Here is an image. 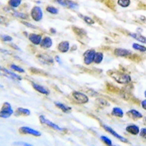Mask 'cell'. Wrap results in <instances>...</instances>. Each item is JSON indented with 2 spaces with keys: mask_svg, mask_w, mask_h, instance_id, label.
Listing matches in <instances>:
<instances>
[{
  "mask_svg": "<svg viewBox=\"0 0 146 146\" xmlns=\"http://www.w3.org/2000/svg\"><path fill=\"white\" fill-rule=\"evenodd\" d=\"M111 78H113L117 83L121 84H127L130 83L131 78L129 75L118 71H110L108 72Z\"/></svg>",
  "mask_w": 146,
  "mask_h": 146,
  "instance_id": "6da1fadb",
  "label": "cell"
},
{
  "mask_svg": "<svg viewBox=\"0 0 146 146\" xmlns=\"http://www.w3.org/2000/svg\"><path fill=\"white\" fill-rule=\"evenodd\" d=\"M13 110L12 108L11 105L9 102H5L3 104L1 112H0V116L2 118H7L13 114Z\"/></svg>",
  "mask_w": 146,
  "mask_h": 146,
  "instance_id": "7a4b0ae2",
  "label": "cell"
},
{
  "mask_svg": "<svg viewBox=\"0 0 146 146\" xmlns=\"http://www.w3.org/2000/svg\"><path fill=\"white\" fill-rule=\"evenodd\" d=\"M96 52L94 49H89L85 51L83 54V58H84V63L86 65L91 64L92 62H94V57Z\"/></svg>",
  "mask_w": 146,
  "mask_h": 146,
  "instance_id": "3957f363",
  "label": "cell"
},
{
  "mask_svg": "<svg viewBox=\"0 0 146 146\" xmlns=\"http://www.w3.org/2000/svg\"><path fill=\"white\" fill-rule=\"evenodd\" d=\"M31 15H32L33 20L35 21L38 22L42 20L43 14H42V10L38 6H35L31 10Z\"/></svg>",
  "mask_w": 146,
  "mask_h": 146,
  "instance_id": "277c9868",
  "label": "cell"
},
{
  "mask_svg": "<svg viewBox=\"0 0 146 146\" xmlns=\"http://www.w3.org/2000/svg\"><path fill=\"white\" fill-rule=\"evenodd\" d=\"M72 96L80 104H86L89 100L86 94H85L82 92H79V91H74L72 93Z\"/></svg>",
  "mask_w": 146,
  "mask_h": 146,
  "instance_id": "5b68a950",
  "label": "cell"
},
{
  "mask_svg": "<svg viewBox=\"0 0 146 146\" xmlns=\"http://www.w3.org/2000/svg\"><path fill=\"white\" fill-rule=\"evenodd\" d=\"M40 121L42 123H43V124L47 125V126H50V127L53 128L54 129L56 130H58V131H63V129L61 128L60 126H58V125L56 124V123H53L52 121H49V120L47 119L44 115H40Z\"/></svg>",
  "mask_w": 146,
  "mask_h": 146,
  "instance_id": "8992f818",
  "label": "cell"
},
{
  "mask_svg": "<svg viewBox=\"0 0 146 146\" xmlns=\"http://www.w3.org/2000/svg\"><path fill=\"white\" fill-rule=\"evenodd\" d=\"M103 128L105 129V131H107L108 132L110 133V134H111L113 136H114L115 137H116L117 139H120L121 142H123V143H128V140L126 138L123 137H122V136H121L120 135H118V133H117L115 131H114V130H113L111 127H110V126H107V125H103Z\"/></svg>",
  "mask_w": 146,
  "mask_h": 146,
  "instance_id": "52a82bcc",
  "label": "cell"
},
{
  "mask_svg": "<svg viewBox=\"0 0 146 146\" xmlns=\"http://www.w3.org/2000/svg\"><path fill=\"white\" fill-rule=\"evenodd\" d=\"M20 131L23 134H29V135H32L35 137L41 136V132L33 129L32 128L28 127V126H22V127H21Z\"/></svg>",
  "mask_w": 146,
  "mask_h": 146,
  "instance_id": "ba28073f",
  "label": "cell"
},
{
  "mask_svg": "<svg viewBox=\"0 0 146 146\" xmlns=\"http://www.w3.org/2000/svg\"><path fill=\"white\" fill-rule=\"evenodd\" d=\"M1 70L5 72V75H6L7 78H10V79H12V80H17V81H20V80H22L21 77L19 76V75H16L15 73L13 72L9 71V70H7V69L2 68V67H1Z\"/></svg>",
  "mask_w": 146,
  "mask_h": 146,
  "instance_id": "9c48e42d",
  "label": "cell"
},
{
  "mask_svg": "<svg viewBox=\"0 0 146 146\" xmlns=\"http://www.w3.org/2000/svg\"><path fill=\"white\" fill-rule=\"evenodd\" d=\"M131 53H132L131 50L123 49V48H116L114 50V54L119 57H128L131 55Z\"/></svg>",
  "mask_w": 146,
  "mask_h": 146,
  "instance_id": "30bf717a",
  "label": "cell"
},
{
  "mask_svg": "<svg viewBox=\"0 0 146 146\" xmlns=\"http://www.w3.org/2000/svg\"><path fill=\"white\" fill-rule=\"evenodd\" d=\"M29 40L31 42L35 45H39L41 43L42 40V35H37V34H31L29 36Z\"/></svg>",
  "mask_w": 146,
  "mask_h": 146,
  "instance_id": "8fae6325",
  "label": "cell"
},
{
  "mask_svg": "<svg viewBox=\"0 0 146 146\" xmlns=\"http://www.w3.org/2000/svg\"><path fill=\"white\" fill-rule=\"evenodd\" d=\"M53 45V41H52V39L50 38V36H45L42 40L41 43H40V47L42 48H50V47Z\"/></svg>",
  "mask_w": 146,
  "mask_h": 146,
  "instance_id": "7c38bea8",
  "label": "cell"
},
{
  "mask_svg": "<svg viewBox=\"0 0 146 146\" xmlns=\"http://www.w3.org/2000/svg\"><path fill=\"white\" fill-rule=\"evenodd\" d=\"M37 57L39 58V60H40V62H42V63L44 64H53V62H54L53 58H52L51 56H48V55L41 54V55H39Z\"/></svg>",
  "mask_w": 146,
  "mask_h": 146,
  "instance_id": "4fadbf2b",
  "label": "cell"
},
{
  "mask_svg": "<svg viewBox=\"0 0 146 146\" xmlns=\"http://www.w3.org/2000/svg\"><path fill=\"white\" fill-rule=\"evenodd\" d=\"M70 48V42L68 41H62L58 45V50L62 53L68 52Z\"/></svg>",
  "mask_w": 146,
  "mask_h": 146,
  "instance_id": "5bb4252c",
  "label": "cell"
},
{
  "mask_svg": "<svg viewBox=\"0 0 146 146\" xmlns=\"http://www.w3.org/2000/svg\"><path fill=\"white\" fill-rule=\"evenodd\" d=\"M126 131L132 135H137L139 133V128L137 125L131 124L126 127Z\"/></svg>",
  "mask_w": 146,
  "mask_h": 146,
  "instance_id": "9a60e30c",
  "label": "cell"
},
{
  "mask_svg": "<svg viewBox=\"0 0 146 146\" xmlns=\"http://www.w3.org/2000/svg\"><path fill=\"white\" fill-rule=\"evenodd\" d=\"M32 86H33L34 89L36 90V91H38V92L42 94H45V95L49 94V91H48V90H47L45 87L42 86H40V85L39 84H36V83H34V82L32 83Z\"/></svg>",
  "mask_w": 146,
  "mask_h": 146,
  "instance_id": "2e32d148",
  "label": "cell"
},
{
  "mask_svg": "<svg viewBox=\"0 0 146 146\" xmlns=\"http://www.w3.org/2000/svg\"><path fill=\"white\" fill-rule=\"evenodd\" d=\"M31 114V112L29 109H26V108H18L16 110L15 115L16 116H19V115H23V116H29Z\"/></svg>",
  "mask_w": 146,
  "mask_h": 146,
  "instance_id": "e0dca14e",
  "label": "cell"
},
{
  "mask_svg": "<svg viewBox=\"0 0 146 146\" xmlns=\"http://www.w3.org/2000/svg\"><path fill=\"white\" fill-rule=\"evenodd\" d=\"M54 104H55V105L57 107V108H59L60 110H62L64 113H70V112L71 111V110H72L71 108H70V107L64 105V104H62V103L58 102H55Z\"/></svg>",
  "mask_w": 146,
  "mask_h": 146,
  "instance_id": "ac0fdd59",
  "label": "cell"
},
{
  "mask_svg": "<svg viewBox=\"0 0 146 146\" xmlns=\"http://www.w3.org/2000/svg\"><path fill=\"white\" fill-rule=\"evenodd\" d=\"M129 35L131 36V37H133L134 39H135V40H137V41L140 42H142V43L146 44V37L145 36H143V35H139V34H138V33H131V34H129Z\"/></svg>",
  "mask_w": 146,
  "mask_h": 146,
  "instance_id": "d6986e66",
  "label": "cell"
},
{
  "mask_svg": "<svg viewBox=\"0 0 146 146\" xmlns=\"http://www.w3.org/2000/svg\"><path fill=\"white\" fill-rule=\"evenodd\" d=\"M112 115L114 116L118 117V118H122L124 115V113H123V110L120 108H114L112 110Z\"/></svg>",
  "mask_w": 146,
  "mask_h": 146,
  "instance_id": "ffe728a7",
  "label": "cell"
},
{
  "mask_svg": "<svg viewBox=\"0 0 146 146\" xmlns=\"http://www.w3.org/2000/svg\"><path fill=\"white\" fill-rule=\"evenodd\" d=\"M127 115H130V117L133 118H143V115L138 112L136 110H130L129 111L127 112Z\"/></svg>",
  "mask_w": 146,
  "mask_h": 146,
  "instance_id": "44dd1931",
  "label": "cell"
},
{
  "mask_svg": "<svg viewBox=\"0 0 146 146\" xmlns=\"http://www.w3.org/2000/svg\"><path fill=\"white\" fill-rule=\"evenodd\" d=\"M103 58H104V54L102 52H96L94 62L96 64H100L103 61Z\"/></svg>",
  "mask_w": 146,
  "mask_h": 146,
  "instance_id": "7402d4cb",
  "label": "cell"
},
{
  "mask_svg": "<svg viewBox=\"0 0 146 146\" xmlns=\"http://www.w3.org/2000/svg\"><path fill=\"white\" fill-rule=\"evenodd\" d=\"M78 5L75 2H72L71 0H65V7H68L70 8L75 9L78 7Z\"/></svg>",
  "mask_w": 146,
  "mask_h": 146,
  "instance_id": "603a6c76",
  "label": "cell"
},
{
  "mask_svg": "<svg viewBox=\"0 0 146 146\" xmlns=\"http://www.w3.org/2000/svg\"><path fill=\"white\" fill-rule=\"evenodd\" d=\"M132 48L135 49V50H138V51L140 52H145L146 51V47L143 46V45H139L137 43H133Z\"/></svg>",
  "mask_w": 146,
  "mask_h": 146,
  "instance_id": "cb8c5ba5",
  "label": "cell"
},
{
  "mask_svg": "<svg viewBox=\"0 0 146 146\" xmlns=\"http://www.w3.org/2000/svg\"><path fill=\"white\" fill-rule=\"evenodd\" d=\"M21 0H10L8 2L10 7L13 8L18 7L21 5Z\"/></svg>",
  "mask_w": 146,
  "mask_h": 146,
  "instance_id": "d4e9b609",
  "label": "cell"
},
{
  "mask_svg": "<svg viewBox=\"0 0 146 146\" xmlns=\"http://www.w3.org/2000/svg\"><path fill=\"white\" fill-rule=\"evenodd\" d=\"M13 15L16 18H21V19H27L29 18V15L27 14L22 13H19L17 11H13Z\"/></svg>",
  "mask_w": 146,
  "mask_h": 146,
  "instance_id": "484cf974",
  "label": "cell"
},
{
  "mask_svg": "<svg viewBox=\"0 0 146 146\" xmlns=\"http://www.w3.org/2000/svg\"><path fill=\"white\" fill-rule=\"evenodd\" d=\"M130 0H118V4L122 7H127L129 6Z\"/></svg>",
  "mask_w": 146,
  "mask_h": 146,
  "instance_id": "4316f807",
  "label": "cell"
},
{
  "mask_svg": "<svg viewBox=\"0 0 146 146\" xmlns=\"http://www.w3.org/2000/svg\"><path fill=\"white\" fill-rule=\"evenodd\" d=\"M46 10L48 12V13H50L51 14H58V10L57 8L54 7H52V6H48L46 7Z\"/></svg>",
  "mask_w": 146,
  "mask_h": 146,
  "instance_id": "83f0119b",
  "label": "cell"
},
{
  "mask_svg": "<svg viewBox=\"0 0 146 146\" xmlns=\"http://www.w3.org/2000/svg\"><path fill=\"white\" fill-rule=\"evenodd\" d=\"M100 139H101L102 140V141L105 143V144L111 146L112 145H113V143H112V140L110 139V138H108V137L101 136L100 137Z\"/></svg>",
  "mask_w": 146,
  "mask_h": 146,
  "instance_id": "f1b7e54d",
  "label": "cell"
},
{
  "mask_svg": "<svg viewBox=\"0 0 146 146\" xmlns=\"http://www.w3.org/2000/svg\"><path fill=\"white\" fill-rule=\"evenodd\" d=\"M10 68H11L12 70H15V71L18 72H21V73H24V72H25V70H23V69L21 68L20 66H17V65L11 64V65H10Z\"/></svg>",
  "mask_w": 146,
  "mask_h": 146,
  "instance_id": "f546056e",
  "label": "cell"
},
{
  "mask_svg": "<svg viewBox=\"0 0 146 146\" xmlns=\"http://www.w3.org/2000/svg\"><path fill=\"white\" fill-rule=\"evenodd\" d=\"M80 16H81L82 18L85 21V22H86V23H88V24H94V23H95L94 21L91 18H90V17L83 16V15H80Z\"/></svg>",
  "mask_w": 146,
  "mask_h": 146,
  "instance_id": "4dcf8cb0",
  "label": "cell"
},
{
  "mask_svg": "<svg viewBox=\"0 0 146 146\" xmlns=\"http://www.w3.org/2000/svg\"><path fill=\"white\" fill-rule=\"evenodd\" d=\"M73 30L75 32V34H77L78 36L79 35H83L86 34V32H85L84 30H83L82 29L78 28V27H73Z\"/></svg>",
  "mask_w": 146,
  "mask_h": 146,
  "instance_id": "1f68e13d",
  "label": "cell"
},
{
  "mask_svg": "<svg viewBox=\"0 0 146 146\" xmlns=\"http://www.w3.org/2000/svg\"><path fill=\"white\" fill-rule=\"evenodd\" d=\"M2 38L5 42H11L13 41V37L9 35H2Z\"/></svg>",
  "mask_w": 146,
  "mask_h": 146,
  "instance_id": "d6a6232c",
  "label": "cell"
},
{
  "mask_svg": "<svg viewBox=\"0 0 146 146\" xmlns=\"http://www.w3.org/2000/svg\"><path fill=\"white\" fill-rule=\"evenodd\" d=\"M139 133H140V136H141L142 137H143L144 139H146V128H143V129L140 130Z\"/></svg>",
  "mask_w": 146,
  "mask_h": 146,
  "instance_id": "836d02e7",
  "label": "cell"
},
{
  "mask_svg": "<svg viewBox=\"0 0 146 146\" xmlns=\"http://www.w3.org/2000/svg\"><path fill=\"white\" fill-rule=\"evenodd\" d=\"M22 23H23V25L27 26V27H30V28H32V29H36V27H35V26L32 25V24H31V23H28V22H26V21H22Z\"/></svg>",
  "mask_w": 146,
  "mask_h": 146,
  "instance_id": "e575fe53",
  "label": "cell"
},
{
  "mask_svg": "<svg viewBox=\"0 0 146 146\" xmlns=\"http://www.w3.org/2000/svg\"><path fill=\"white\" fill-rule=\"evenodd\" d=\"M15 145H25V146H32L31 144H29V143H22V142H17V143H14Z\"/></svg>",
  "mask_w": 146,
  "mask_h": 146,
  "instance_id": "d590c367",
  "label": "cell"
},
{
  "mask_svg": "<svg viewBox=\"0 0 146 146\" xmlns=\"http://www.w3.org/2000/svg\"><path fill=\"white\" fill-rule=\"evenodd\" d=\"M56 1L57 3H58L59 5L65 7V0H56Z\"/></svg>",
  "mask_w": 146,
  "mask_h": 146,
  "instance_id": "8d00e7d4",
  "label": "cell"
},
{
  "mask_svg": "<svg viewBox=\"0 0 146 146\" xmlns=\"http://www.w3.org/2000/svg\"><path fill=\"white\" fill-rule=\"evenodd\" d=\"M141 105H142V108H143L144 110H146V100H143V102H141Z\"/></svg>",
  "mask_w": 146,
  "mask_h": 146,
  "instance_id": "74e56055",
  "label": "cell"
},
{
  "mask_svg": "<svg viewBox=\"0 0 146 146\" xmlns=\"http://www.w3.org/2000/svg\"><path fill=\"white\" fill-rule=\"evenodd\" d=\"M56 61L58 63H59L60 64H62V61L60 60L59 56H56Z\"/></svg>",
  "mask_w": 146,
  "mask_h": 146,
  "instance_id": "f35d334b",
  "label": "cell"
},
{
  "mask_svg": "<svg viewBox=\"0 0 146 146\" xmlns=\"http://www.w3.org/2000/svg\"><path fill=\"white\" fill-rule=\"evenodd\" d=\"M11 46H13V48H15V49H16V50H21V49H20V48H18V47L17 46V45H14V44H13V45H11Z\"/></svg>",
  "mask_w": 146,
  "mask_h": 146,
  "instance_id": "ab89813d",
  "label": "cell"
},
{
  "mask_svg": "<svg viewBox=\"0 0 146 146\" xmlns=\"http://www.w3.org/2000/svg\"><path fill=\"white\" fill-rule=\"evenodd\" d=\"M50 32H51V33L54 34L56 32V29H50Z\"/></svg>",
  "mask_w": 146,
  "mask_h": 146,
  "instance_id": "60d3db41",
  "label": "cell"
},
{
  "mask_svg": "<svg viewBox=\"0 0 146 146\" xmlns=\"http://www.w3.org/2000/svg\"><path fill=\"white\" fill-rule=\"evenodd\" d=\"M145 97H146V91H145Z\"/></svg>",
  "mask_w": 146,
  "mask_h": 146,
  "instance_id": "b9f144b4",
  "label": "cell"
},
{
  "mask_svg": "<svg viewBox=\"0 0 146 146\" xmlns=\"http://www.w3.org/2000/svg\"><path fill=\"white\" fill-rule=\"evenodd\" d=\"M145 121H146V118H145Z\"/></svg>",
  "mask_w": 146,
  "mask_h": 146,
  "instance_id": "7bdbcfd3",
  "label": "cell"
}]
</instances>
